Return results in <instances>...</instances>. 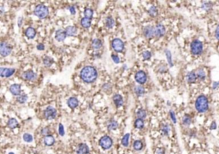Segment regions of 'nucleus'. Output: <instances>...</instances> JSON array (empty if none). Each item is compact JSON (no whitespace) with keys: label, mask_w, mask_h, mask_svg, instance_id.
<instances>
[{"label":"nucleus","mask_w":219,"mask_h":154,"mask_svg":"<svg viewBox=\"0 0 219 154\" xmlns=\"http://www.w3.org/2000/svg\"><path fill=\"white\" fill-rule=\"evenodd\" d=\"M67 104H68L69 108L75 109V108H76L78 105H79V100H78L76 98H75V97H71V98H69L68 101H67Z\"/></svg>","instance_id":"aec40b11"},{"label":"nucleus","mask_w":219,"mask_h":154,"mask_svg":"<svg viewBox=\"0 0 219 154\" xmlns=\"http://www.w3.org/2000/svg\"><path fill=\"white\" fill-rule=\"evenodd\" d=\"M58 133H59L60 136H64L65 135V131H64V127L62 123H60L58 126Z\"/></svg>","instance_id":"c03bdc74"},{"label":"nucleus","mask_w":219,"mask_h":154,"mask_svg":"<svg viewBox=\"0 0 219 154\" xmlns=\"http://www.w3.org/2000/svg\"><path fill=\"white\" fill-rule=\"evenodd\" d=\"M102 41L99 39H94L92 41V47L95 50H99L101 47H102Z\"/></svg>","instance_id":"b1692460"},{"label":"nucleus","mask_w":219,"mask_h":154,"mask_svg":"<svg viewBox=\"0 0 219 154\" xmlns=\"http://www.w3.org/2000/svg\"><path fill=\"white\" fill-rule=\"evenodd\" d=\"M165 27L163 24H158L155 27H154V36L160 38L163 37L165 33Z\"/></svg>","instance_id":"ddd939ff"},{"label":"nucleus","mask_w":219,"mask_h":154,"mask_svg":"<svg viewBox=\"0 0 219 154\" xmlns=\"http://www.w3.org/2000/svg\"><path fill=\"white\" fill-rule=\"evenodd\" d=\"M111 86L109 85V84H105L104 86H102V89L104 91H105V92H110V90H111Z\"/></svg>","instance_id":"09e8293b"},{"label":"nucleus","mask_w":219,"mask_h":154,"mask_svg":"<svg viewBox=\"0 0 219 154\" xmlns=\"http://www.w3.org/2000/svg\"><path fill=\"white\" fill-rule=\"evenodd\" d=\"M23 25V17H20L18 19V27H21Z\"/></svg>","instance_id":"4d7b16f0"},{"label":"nucleus","mask_w":219,"mask_h":154,"mask_svg":"<svg viewBox=\"0 0 219 154\" xmlns=\"http://www.w3.org/2000/svg\"><path fill=\"white\" fill-rule=\"evenodd\" d=\"M99 144L103 150H109L113 145V141L109 136L105 135L99 139Z\"/></svg>","instance_id":"20e7f679"},{"label":"nucleus","mask_w":219,"mask_h":154,"mask_svg":"<svg viewBox=\"0 0 219 154\" xmlns=\"http://www.w3.org/2000/svg\"><path fill=\"white\" fill-rule=\"evenodd\" d=\"M105 24H106V27L108 28H112L115 25L114 19L112 18L111 16H108L105 20Z\"/></svg>","instance_id":"473e14b6"},{"label":"nucleus","mask_w":219,"mask_h":154,"mask_svg":"<svg viewBox=\"0 0 219 154\" xmlns=\"http://www.w3.org/2000/svg\"><path fill=\"white\" fill-rule=\"evenodd\" d=\"M23 141L27 143H31L33 141V137L31 134H28V133H25L24 135H23Z\"/></svg>","instance_id":"c9c22d12"},{"label":"nucleus","mask_w":219,"mask_h":154,"mask_svg":"<svg viewBox=\"0 0 219 154\" xmlns=\"http://www.w3.org/2000/svg\"><path fill=\"white\" fill-rule=\"evenodd\" d=\"M148 13H149L151 16L155 17V16H158V10L156 6H151L150 9H148Z\"/></svg>","instance_id":"f704fd0d"},{"label":"nucleus","mask_w":219,"mask_h":154,"mask_svg":"<svg viewBox=\"0 0 219 154\" xmlns=\"http://www.w3.org/2000/svg\"><path fill=\"white\" fill-rule=\"evenodd\" d=\"M169 117L171 118L173 123H176V115H175V112H174L173 110H170V111H169Z\"/></svg>","instance_id":"de8ad7c7"},{"label":"nucleus","mask_w":219,"mask_h":154,"mask_svg":"<svg viewBox=\"0 0 219 154\" xmlns=\"http://www.w3.org/2000/svg\"><path fill=\"white\" fill-rule=\"evenodd\" d=\"M9 92L10 93L14 96H19L22 93V86L20 84H16V83H14L12 85L9 86Z\"/></svg>","instance_id":"f8f14e48"},{"label":"nucleus","mask_w":219,"mask_h":154,"mask_svg":"<svg viewBox=\"0 0 219 154\" xmlns=\"http://www.w3.org/2000/svg\"><path fill=\"white\" fill-rule=\"evenodd\" d=\"M187 80L189 83H194V82H196V73L194 72V71H191V72L188 73L187 75Z\"/></svg>","instance_id":"5701e85b"},{"label":"nucleus","mask_w":219,"mask_h":154,"mask_svg":"<svg viewBox=\"0 0 219 154\" xmlns=\"http://www.w3.org/2000/svg\"><path fill=\"white\" fill-rule=\"evenodd\" d=\"M143 34L146 39H151L154 37V27L151 26H146L143 29Z\"/></svg>","instance_id":"4468645a"},{"label":"nucleus","mask_w":219,"mask_h":154,"mask_svg":"<svg viewBox=\"0 0 219 154\" xmlns=\"http://www.w3.org/2000/svg\"><path fill=\"white\" fill-rule=\"evenodd\" d=\"M211 7H212V5L210 2H203L202 3V8L205 10H209V9H211Z\"/></svg>","instance_id":"37998d69"},{"label":"nucleus","mask_w":219,"mask_h":154,"mask_svg":"<svg viewBox=\"0 0 219 154\" xmlns=\"http://www.w3.org/2000/svg\"><path fill=\"white\" fill-rule=\"evenodd\" d=\"M136 116L139 119H142V120H143V119H145V118L146 117V111L145 110L140 109L137 111Z\"/></svg>","instance_id":"ea45409f"},{"label":"nucleus","mask_w":219,"mask_h":154,"mask_svg":"<svg viewBox=\"0 0 219 154\" xmlns=\"http://www.w3.org/2000/svg\"><path fill=\"white\" fill-rule=\"evenodd\" d=\"M134 79H135L137 83H139L140 85H143L147 81V75H146V74L143 70H139V71H137L135 73Z\"/></svg>","instance_id":"1a4fd4ad"},{"label":"nucleus","mask_w":219,"mask_h":154,"mask_svg":"<svg viewBox=\"0 0 219 154\" xmlns=\"http://www.w3.org/2000/svg\"><path fill=\"white\" fill-rule=\"evenodd\" d=\"M191 52L194 56L200 55L203 52V44L198 40H193L191 43Z\"/></svg>","instance_id":"39448f33"},{"label":"nucleus","mask_w":219,"mask_h":154,"mask_svg":"<svg viewBox=\"0 0 219 154\" xmlns=\"http://www.w3.org/2000/svg\"><path fill=\"white\" fill-rule=\"evenodd\" d=\"M134 93L136 94L138 97H141L144 95L145 93V89L142 86H134Z\"/></svg>","instance_id":"bb28decb"},{"label":"nucleus","mask_w":219,"mask_h":154,"mask_svg":"<svg viewBox=\"0 0 219 154\" xmlns=\"http://www.w3.org/2000/svg\"><path fill=\"white\" fill-rule=\"evenodd\" d=\"M218 30H219V27L217 26V28H216V31H215V36H216V39H217V40H218V39H219Z\"/></svg>","instance_id":"5fc2aeb1"},{"label":"nucleus","mask_w":219,"mask_h":154,"mask_svg":"<svg viewBox=\"0 0 219 154\" xmlns=\"http://www.w3.org/2000/svg\"><path fill=\"white\" fill-rule=\"evenodd\" d=\"M76 154H89V147L85 143H81L78 145Z\"/></svg>","instance_id":"2eb2a0df"},{"label":"nucleus","mask_w":219,"mask_h":154,"mask_svg":"<svg viewBox=\"0 0 219 154\" xmlns=\"http://www.w3.org/2000/svg\"><path fill=\"white\" fill-rule=\"evenodd\" d=\"M7 126L10 128V129H15L16 128H17L19 126L18 121L16 119V118H9L7 122Z\"/></svg>","instance_id":"412c9836"},{"label":"nucleus","mask_w":219,"mask_h":154,"mask_svg":"<svg viewBox=\"0 0 219 154\" xmlns=\"http://www.w3.org/2000/svg\"><path fill=\"white\" fill-rule=\"evenodd\" d=\"M33 14L36 16L37 17L40 19H45L49 15V9L48 7L45 5H38L34 8Z\"/></svg>","instance_id":"7ed1b4c3"},{"label":"nucleus","mask_w":219,"mask_h":154,"mask_svg":"<svg viewBox=\"0 0 219 154\" xmlns=\"http://www.w3.org/2000/svg\"><path fill=\"white\" fill-rule=\"evenodd\" d=\"M111 47L116 52H122L124 49V43L121 39H114L111 41Z\"/></svg>","instance_id":"6e6552de"},{"label":"nucleus","mask_w":219,"mask_h":154,"mask_svg":"<svg viewBox=\"0 0 219 154\" xmlns=\"http://www.w3.org/2000/svg\"><path fill=\"white\" fill-rule=\"evenodd\" d=\"M66 37H67V35H66V33L64 32V30L57 29L56 31V33H55V39L57 41H59V42L64 41L66 39Z\"/></svg>","instance_id":"dca6fc26"},{"label":"nucleus","mask_w":219,"mask_h":154,"mask_svg":"<svg viewBox=\"0 0 219 154\" xmlns=\"http://www.w3.org/2000/svg\"><path fill=\"white\" fill-rule=\"evenodd\" d=\"M22 77H23L24 80H26V81L33 82V81H34L37 78V75L33 72V70L29 69V70L24 71V72L23 73V75H22Z\"/></svg>","instance_id":"9b49d317"},{"label":"nucleus","mask_w":219,"mask_h":154,"mask_svg":"<svg viewBox=\"0 0 219 154\" xmlns=\"http://www.w3.org/2000/svg\"><path fill=\"white\" fill-rule=\"evenodd\" d=\"M5 11V9H4V6H0V13L3 14Z\"/></svg>","instance_id":"13d9d810"},{"label":"nucleus","mask_w":219,"mask_h":154,"mask_svg":"<svg viewBox=\"0 0 219 154\" xmlns=\"http://www.w3.org/2000/svg\"><path fill=\"white\" fill-rule=\"evenodd\" d=\"M43 141L46 146H51L55 144V138L51 135H48L44 136Z\"/></svg>","instance_id":"a211bd4d"},{"label":"nucleus","mask_w":219,"mask_h":154,"mask_svg":"<svg viewBox=\"0 0 219 154\" xmlns=\"http://www.w3.org/2000/svg\"><path fill=\"white\" fill-rule=\"evenodd\" d=\"M27 100H28V96L26 93H21L20 95L16 97V101L19 104H24L27 102Z\"/></svg>","instance_id":"393cba45"},{"label":"nucleus","mask_w":219,"mask_h":154,"mask_svg":"<svg viewBox=\"0 0 219 154\" xmlns=\"http://www.w3.org/2000/svg\"><path fill=\"white\" fill-rule=\"evenodd\" d=\"M210 128L211 129V130H215V129H217V123H216V122H212V123L210 124Z\"/></svg>","instance_id":"864d4df0"},{"label":"nucleus","mask_w":219,"mask_h":154,"mask_svg":"<svg viewBox=\"0 0 219 154\" xmlns=\"http://www.w3.org/2000/svg\"><path fill=\"white\" fill-rule=\"evenodd\" d=\"M80 77L82 82L85 83H92L97 80L98 78V71L93 66L87 65L82 68L80 73Z\"/></svg>","instance_id":"f257e3e1"},{"label":"nucleus","mask_w":219,"mask_h":154,"mask_svg":"<svg viewBox=\"0 0 219 154\" xmlns=\"http://www.w3.org/2000/svg\"><path fill=\"white\" fill-rule=\"evenodd\" d=\"M155 154H165V150L164 148H157L155 151Z\"/></svg>","instance_id":"8fccbe9b"},{"label":"nucleus","mask_w":219,"mask_h":154,"mask_svg":"<svg viewBox=\"0 0 219 154\" xmlns=\"http://www.w3.org/2000/svg\"><path fill=\"white\" fill-rule=\"evenodd\" d=\"M41 135L44 136L50 135V129H49L48 128H44L41 130Z\"/></svg>","instance_id":"49530a36"},{"label":"nucleus","mask_w":219,"mask_h":154,"mask_svg":"<svg viewBox=\"0 0 219 154\" xmlns=\"http://www.w3.org/2000/svg\"><path fill=\"white\" fill-rule=\"evenodd\" d=\"M142 58L144 60H149L151 58V53L149 51H145L142 52Z\"/></svg>","instance_id":"a19ab883"},{"label":"nucleus","mask_w":219,"mask_h":154,"mask_svg":"<svg viewBox=\"0 0 219 154\" xmlns=\"http://www.w3.org/2000/svg\"><path fill=\"white\" fill-rule=\"evenodd\" d=\"M44 117L46 120H53L57 117V110L52 106L46 107L44 110Z\"/></svg>","instance_id":"0eeeda50"},{"label":"nucleus","mask_w":219,"mask_h":154,"mask_svg":"<svg viewBox=\"0 0 219 154\" xmlns=\"http://www.w3.org/2000/svg\"><path fill=\"white\" fill-rule=\"evenodd\" d=\"M111 58H112V60L114 61L115 64H119V63H120V58H119L118 55L113 54L111 56Z\"/></svg>","instance_id":"a18cd8bd"},{"label":"nucleus","mask_w":219,"mask_h":154,"mask_svg":"<svg viewBox=\"0 0 219 154\" xmlns=\"http://www.w3.org/2000/svg\"><path fill=\"white\" fill-rule=\"evenodd\" d=\"M195 109L200 113H205L209 109V101L207 97L204 94L200 95L195 100Z\"/></svg>","instance_id":"f03ea898"},{"label":"nucleus","mask_w":219,"mask_h":154,"mask_svg":"<svg viewBox=\"0 0 219 154\" xmlns=\"http://www.w3.org/2000/svg\"><path fill=\"white\" fill-rule=\"evenodd\" d=\"M113 101L116 107H121L123 104V99L120 94H115L113 96Z\"/></svg>","instance_id":"4be33fe9"},{"label":"nucleus","mask_w":219,"mask_h":154,"mask_svg":"<svg viewBox=\"0 0 219 154\" xmlns=\"http://www.w3.org/2000/svg\"><path fill=\"white\" fill-rule=\"evenodd\" d=\"M36 48L37 50L39 51H44L45 50V45L44 44H39V45H37Z\"/></svg>","instance_id":"3c124183"},{"label":"nucleus","mask_w":219,"mask_h":154,"mask_svg":"<svg viewBox=\"0 0 219 154\" xmlns=\"http://www.w3.org/2000/svg\"><path fill=\"white\" fill-rule=\"evenodd\" d=\"M67 36H75L77 34V28L74 26H68L64 30Z\"/></svg>","instance_id":"6ab92c4d"},{"label":"nucleus","mask_w":219,"mask_h":154,"mask_svg":"<svg viewBox=\"0 0 219 154\" xmlns=\"http://www.w3.org/2000/svg\"><path fill=\"white\" fill-rule=\"evenodd\" d=\"M15 72H16V68L0 67V77L2 78H9L13 75Z\"/></svg>","instance_id":"9d476101"},{"label":"nucleus","mask_w":219,"mask_h":154,"mask_svg":"<svg viewBox=\"0 0 219 154\" xmlns=\"http://www.w3.org/2000/svg\"><path fill=\"white\" fill-rule=\"evenodd\" d=\"M133 147H134V149L135 150V151H141L143 148V142L141 141H140V140H137V141L134 142Z\"/></svg>","instance_id":"7c9ffc66"},{"label":"nucleus","mask_w":219,"mask_h":154,"mask_svg":"<svg viewBox=\"0 0 219 154\" xmlns=\"http://www.w3.org/2000/svg\"><path fill=\"white\" fill-rule=\"evenodd\" d=\"M12 51V46L8 44L6 41L0 42V56L6 58L8 57Z\"/></svg>","instance_id":"423d86ee"},{"label":"nucleus","mask_w":219,"mask_h":154,"mask_svg":"<svg viewBox=\"0 0 219 154\" xmlns=\"http://www.w3.org/2000/svg\"><path fill=\"white\" fill-rule=\"evenodd\" d=\"M43 64L46 67H50L53 64V59L50 58V57H46L43 59Z\"/></svg>","instance_id":"4c0bfd02"},{"label":"nucleus","mask_w":219,"mask_h":154,"mask_svg":"<svg viewBox=\"0 0 219 154\" xmlns=\"http://www.w3.org/2000/svg\"><path fill=\"white\" fill-rule=\"evenodd\" d=\"M91 24H92V20H90V19L83 17V18L81 20V25H82L84 28H89V27H91Z\"/></svg>","instance_id":"a878e982"},{"label":"nucleus","mask_w":219,"mask_h":154,"mask_svg":"<svg viewBox=\"0 0 219 154\" xmlns=\"http://www.w3.org/2000/svg\"><path fill=\"white\" fill-rule=\"evenodd\" d=\"M217 86H218V83H217V82H213V84H212V88H213V89H217Z\"/></svg>","instance_id":"6e6d98bb"},{"label":"nucleus","mask_w":219,"mask_h":154,"mask_svg":"<svg viewBox=\"0 0 219 154\" xmlns=\"http://www.w3.org/2000/svg\"><path fill=\"white\" fill-rule=\"evenodd\" d=\"M8 154H15V153H14L13 152H9V153H8Z\"/></svg>","instance_id":"bf43d9fd"},{"label":"nucleus","mask_w":219,"mask_h":154,"mask_svg":"<svg viewBox=\"0 0 219 154\" xmlns=\"http://www.w3.org/2000/svg\"><path fill=\"white\" fill-rule=\"evenodd\" d=\"M129 139H130V134L127 133L126 135H124L123 139H122V145L124 147H128V145H129Z\"/></svg>","instance_id":"c85d7f7f"},{"label":"nucleus","mask_w":219,"mask_h":154,"mask_svg":"<svg viewBox=\"0 0 219 154\" xmlns=\"http://www.w3.org/2000/svg\"><path fill=\"white\" fill-rule=\"evenodd\" d=\"M192 122V118L190 117V116L189 115H184V117L182 118V123L183 125H185V126H188V125H190Z\"/></svg>","instance_id":"e433bc0d"},{"label":"nucleus","mask_w":219,"mask_h":154,"mask_svg":"<svg viewBox=\"0 0 219 154\" xmlns=\"http://www.w3.org/2000/svg\"><path fill=\"white\" fill-rule=\"evenodd\" d=\"M169 131H170V128H169V125L165 124V125H164V126L162 127V133H163V135H169Z\"/></svg>","instance_id":"79ce46f5"},{"label":"nucleus","mask_w":219,"mask_h":154,"mask_svg":"<svg viewBox=\"0 0 219 154\" xmlns=\"http://www.w3.org/2000/svg\"><path fill=\"white\" fill-rule=\"evenodd\" d=\"M134 127L138 129H142L144 128V121L142 119L137 118L135 122H134Z\"/></svg>","instance_id":"58836bf2"},{"label":"nucleus","mask_w":219,"mask_h":154,"mask_svg":"<svg viewBox=\"0 0 219 154\" xmlns=\"http://www.w3.org/2000/svg\"><path fill=\"white\" fill-rule=\"evenodd\" d=\"M25 36L27 37V39H29V40L34 39L35 36H36V30L32 27H27V29L25 30Z\"/></svg>","instance_id":"f3484780"},{"label":"nucleus","mask_w":219,"mask_h":154,"mask_svg":"<svg viewBox=\"0 0 219 154\" xmlns=\"http://www.w3.org/2000/svg\"><path fill=\"white\" fill-rule=\"evenodd\" d=\"M68 10L70 11V13L72 14V15H75V12H76V11H75V8L74 6H69V7H68Z\"/></svg>","instance_id":"603ef678"},{"label":"nucleus","mask_w":219,"mask_h":154,"mask_svg":"<svg viewBox=\"0 0 219 154\" xmlns=\"http://www.w3.org/2000/svg\"><path fill=\"white\" fill-rule=\"evenodd\" d=\"M196 76L197 79L200 80V81H204L205 78H206V75H205V72L204 71V69L202 68H200L196 73Z\"/></svg>","instance_id":"c756f323"},{"label":"nucleus","mask_w":219,"mask_h":154,"mask_svg":"<svg viewBox=\"0 0 219 154\" xmlns=\"http://www.w3.org/2000/svg\"><path fill=\"white\" fill-rule=\"evenodd\" d=\"M164 53H165V56L167 58V60H168V63H169V65L170 67L173 66V61H172V55H171V51L169 50H165L164 51Z\"/></svg>","instance_id":"2f4dec72"},{"label":"nucleus","mask_w":219,"mask_h":154,"mask_svg":"<svg viewBox=\"0 0 219 154\" xmlns=\"http://www.w3.org/2000/svg\"><path fill=\"white\" fill-rule=\"evenodd\" d=\"M108 129L109 130H116L117 127H118V123L116 121H115L114 119H111L109 120V123H108Z\"/></svg>","instance_id":"cd10ccee"},{"label":"nucleus","mask_w":219,"mask_h":154,"mask_svg":"<svg viewBox=\"0 0 219 154\" xmlns=\"http://www.w3.org/2000/svg\"><path fill=\"white\" fill-rule=\"evenodd\" d=\"M84 16L87 19H90L91 20L93 16V10L90 8H86L85 10H84Z\"/></svg>","instance_id":"72a5a7b5"}]
</instances>
